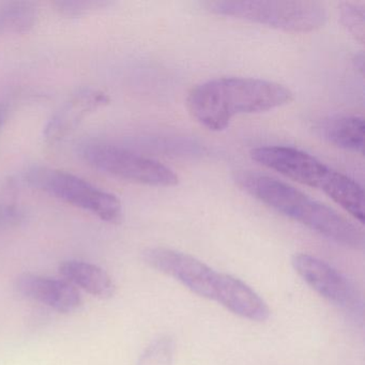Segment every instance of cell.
<instances>
[{
	"label": "cell",
	"instance_id": "9a60e30c",
	"mask_svg": "<svg viewBox=\"0 0 365 365\" xmlns=\"http://www.w3.org/2000/svg\"><path fill=\"white\" fill-rule=\"evenodd\" d=\"M339 19L348 33L363 43L365 38L364 7L352 3L341 4L339 7Z\"/></svg>",
	"mask_w": 365,
	"mask_h": 365
},
{
	"label": "cell",
	"instance_id": "d6986e66",
	"mask_svg": "<svg viewBox=\"0 0 365 365\" xmlns=\"http://www.w3.org/2000/svg\"><path fill=\"white\" fill-rule=\"evenodd\" d=\"M8 116V110L5 106L0 104V129L3 128L4 123H6V119Z\"/></svg>",
	"mask_w": 365,
	"mask_h": 365
},
{
	"label": "cell",
	"instance_id": "4fadbf2b",
	"mask_svg": "<svg viewBox=\"0 0 365 365\" xmlns=\"http://www.w3.org/2000/svg\"><path fill=\"white\" fill-rule=\"evenodd\" d=\"M59 273L72 285L78 286L97 298L114 297L116 286L110 275L101 267L82 260H67L59 266Z\"/></svg>",
	"mask_w": 365,
	"mask_h": 365
},
{
	"label": "cell",
	"instance_id": "9c48e42d",
	"mask_svg": "<svg viewBox=\"0 0 365 365\" xmlns=\"http://www.w3.org/2000/svg\"><path fill=\"white\" fill-rule=\"evenodd\" d=\"M14 287L24 298L42 303L61 314L76 313L83 305L80 292L66 279L24 273L16 279Z\"/></svg>",
	"mask_w": 365,
	"mask_h": 365
},
{
	"label": "cell",
	"instance_id": "52a82bcc",
	"mask_svg": "<svg viewBox=\"0 0 365 365\" xmlns=\"http://www.w3.org/2000/svg\"><path fill=\"white\" fill-rule=\"evenodd\" d=\"M149 268L178 281L193 294L215 301L221 272L194 256L168 247H148L142 254Z\"/></svg>",
	"mask_w": 365,
	"mask_h": 365
},
{
	"label": "cell",
	"instance_id": "8992f818",
	"mask_svg": "<svg viewBox=\"0 0 365 365\" xmlns=\"http://www.w3.org/2000/svg\"><path fill=\"white\" fill-rule=\"evenodd\" d=\"M81 158L89 165L110 176L149 187H174L176 173L161 162L123 147L89 142L80 147Z\"/></svg>",
	"mask_w": 365,
	"mask_h": 365
},
{
	"label": "cell",
	"instance_id": "6da1fadb",
	"mask_svg": "<svg viewBox=\"0 0 365 365\" xmlns=\"http://www.w3.org/2000/svg\"><path fill=\"white\" fill-rule=\"evenodd\" d=\"M292 100L294 93L279 83L262 78H220L194 87L187 104L198 123L219 132L239 115L268 112L287 106Z\"/></svg>",
	"mask_w": 365,
	"mask_h": 365
},
{
	"label": "cell",
	"instance_id": "5bb4252c",
	"mask_svg": "<svg viewBox=\"0 0 365 365\" xmlns=\"http://www.w3.org/2000/svg\"><path fill=\"white\" fill-rule=\"evenodd\" d=\"M37 19V8L29 1H11L0 6V35L26 33L35 26Z\"/></svg>",
	"mask_w": 365,
	"mask_h": 365
},
{
	"label": "cell",
	"instance_id": "7a4b0ae2",
	"mask_svg": "<svg viewBox=\"0 0 365 365\" xmlns=\"http://www.w3.org/2000/svg\"><path fill=\"white\" fill-rule=\"evenodd\" d=\"M234 181L241 190L279 215L294 220L324 238L349 247L362 250L364 234L336 210L314 200L296 187L273 177L251 170L235 173Z\"/></svg>",
	"mask_w": 365,
	"mask_h": 365
},
{
	"label": "cell",
	"instance_id": "ac0fdd59",
	"mask_svg": "<svg viewBox=\"0 0 365 365\" xmlns=\"http://www.w3.org/2000/svg\"><path fill=\"white\" fill-rule=\"evenodd\" d=\"M25 215L16 205L0 200V228H10L20 225Z\"/></svg>",
	"mask_w": 365,
	"mask_h": 365
},
{
	"label": "cell",
	"instance_id": "5b68a950",
	"mask_svg": "<svg viewBox=\"0 0 365 365\" xmlns=\"http://www.w3.org/2000/svg\"><path fill=\"white\" fill-rule=\"evenodd\" d=\"M23 180L108 223H119L123 219V206L116 196L76 175L46 166H33L24 173Z\"/></svg>",
	"mask_w": 365,
	"mask_h": 365
},
{
	"label": "cell",
	"instance_id": "30bf717a",
	"mask_svg": "<svg viewBox=\"0 0 365 365\" xmlns=\"http://www.w3.org/2000/svg\"><path fill=\"white\" fill-rule=\"evenodd\" d=\"M110 98L103 91L95 88H83L71 96L54 114L44 128V140L55 144L69 135L78 125L101 106H106Z\"/></svg>",
	"mask_w": 365,
	"mask_h": 365
},
{
	"label": "cell",
	"instance_id": "e0dca14e",
	"mask_svg": "<svg viewBox=\"0 0 365 365\" xmlns=\"http://www.w3.org/2000/svg\"><path fill=\"white\" fill-rule=\"evenodd\" d=\"M55 5L63 16L67 18H80L104 9L110 3L106 0H59Z\"/></svg>",
	"mask_w": 365,
	"mask_h": 365
},
{
	"label": "cell",
	"instance_id": "3957f363",
	"mask_svg": "<svg viewBox=\"0 0 365 365\" xmlns=\"http://www.w3.org/2000/svg\"><path fill=\"white\" fill-rule=\"evenodd\" d=\"M251 158L260 165L301 185L320 190L361 224L364 223L362 187L314 155L292 147L262 146L251 151Z\"/></svg>",
	"mask_w": 365,
	"mask_h": 365
},
{
	"label": "cell",
	"instance_id": "2e32d148",
	"mask_svg": "<svg viewBox=\"0 0 365 365\" xmlns=\"http://www.w3.org/2000/svg\"><path fill=\"white\" fill-rule=\"evenodd\" d=\"M174 344L170 337H160L148 346L136 365H170Z\"/></svg>",
	"mask_w": 365,
	"mask_h": 365
},
{
	"label": "cell",
	"instance_id": "ba28073f",
	"mask_svg": "<svg viewBox=\"0 0 365 365\" xmlns=\"http://www.w3.org/2000/svg\"><path fill=\"white\" fill-rule=\"evenodd\" d=\"M292 268L314 292L329 302L350 307L356 301V292L345 277L332 266L309 254H294Z\"/></svg>",
	"mask_w": 365,
	"mask_h": 365
},
{
	"label": "cell",
	"instance_id": "7c38bea8",
	"mask_svg": "<svg viewBox=\"0 0 365 365\" xmlns=\"http://www.w3.org/2000/svg\"><path fill=\"white\" fill-rule=\"evenodd\" d=\"M315 131L329 144L351 151L364 153V118L359 115H335L318 121Z\"/></svg>",
	"mask_w": 365,
	"mask_h": 365
},
{
	"label": "cell",
	"instance_id": "277c9868",
	"mask_svg": "<svg viewBox=\"0 0 365 365\" xmlns=\"http://www.w3.org/2000/svg\"><path fill=\"white\" fill-rule=\"evenodd\" d=\"M217 16H230L292 33H309L322 29L327 21L324 5L312 0H217L204 4Z\"/></svg>",
	"mask_w": 365,
	"mask_h": 365
},
{
	"label": "cell",
	"instance_id": "8fae6325",
	"mask_svg": "<svg viewBox=\"0 0 365 365\" xmlns=\"http://www.w3.org/2000/svg\"><path fill=\"white\" fill-rule=\"evenodd\" d=\"M215 301L235 315L251 322H264L270 317L266 301L245 282L226 273H222Z\"/></svg>",
	"mask_w": 365,
	"mask_h": 365
}]
</instances>
